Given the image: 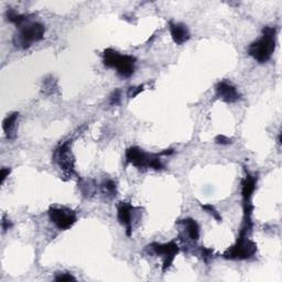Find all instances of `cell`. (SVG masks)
<instances>
[{
  "label": "cell",
  "instance_id": "cell-1",
  "mask_svg": "<svg viewBox=\"0 0 282 282\" xmlns=\"http://www.w3.org/2000/svg\"><path fill=\"white\" fill-rule=\"evenodd\" d=\"M277 45V29L264 27L262 35L248 46V54L258 63H266L271 58Z\"/></svg>",
  "mask_w": 282,
  "mask_h": 282
},
{
  "label": "cell",
  "instance_id": "cell-2",
  "mask_svg": "<svg viewBox=\"0 0 282 282\" xmlns=\"http://www.w3.org/2000/svg\"><path fill=\"white\" fill-rule=\"evenodd\" d=\"M104 64L106 66L115 68L121 78H130L136 69V57L127 54H120L113 49L104 51Z\"/></svg>",
  "mask_w": 282,
  "mask_h": 282
},
{
  "label": "cell",
  "instance_id": "cell-3",
  "mask_svg": "<svg viewBox=\"0 0 282 282\" xmlns=\"http://www.w3.org/2000/svg\"><path fill=\"white\" fill-rule=\"evenodd\" d=\"M18 33L14 37V44L23 50L29 49L30 46L43 39L45 33V27L40 22L28 21L25 25L18 28Z\"/></svg>",
  "mask_w": 282,
  "mask_h": 282
},
{
  "label": "cell",
  "instance_id": "cell-4",
  "mask_svg": "<svg viewBox=\"0 0 282 282\" xmlns=\"http://www.w3.org/2000/svg\"><path fill=\"white\" fill-rule=\"evenodd\" d=\"M257 252V245L248 238L247 235L239 234V236L234 246L228 248L223 257L231 260H246L255 256Z\"/></svg>",
  "mask_w": 282,
  "mask_h": 282
},
{
  "label": "cell",
  "instance_id": "cell-5",
  "mask_svg": "<svg viewBox=\"0 0 282 282\" xmlns=\"http://www.w3.org/2000/svg\"><path fill=\"white\" fill-rule=\"evenodd\" d=\"M50 221L60 231H66L78 222V215L73 209L64 206H51L49 208Z\"/></svg>",
  "mask_w": 282,
  "mask_h": 282
},
{
  "label": "cell",
  "instance_id": "cell-6",
  "mask_svg": "<svg viewBox=\"0 0 282 282\" xmlns=\"http://www.w3.org/2000/svg\"><path fill=\"white\" fill-rule=\"evenodd\" d=\"M70 144L72 141L68 140L66 143H64L61 145L58 148L54 151V155H53V160L55 161V163L58 166L64 173H66L68 175L75 174V169H74V157L72 155V151H70Z\"/></svg>",
  "mask_w": 282,
  "mask_h": 282
},
{
  "label": "cell",
  "instance_id": "cell-7",
  "mask_svg": "<svg viewBox=\"0 0 282 282\" xmlns=\"http://www.w3.org/2000/svg\"><path fill=\"white\" fill-rule=\"evenodd\" d=\"M151 249L154 250L156 255L163 257V266H162L163 272L167 271V270L172 266L174 258L180 251L178 244L174 242H170V243H166V244L154 243V244H151Z\"/></svg>",
  "mask_w": 282,
  "mask_h": 282
},
{
  "label": "cell",
  "instance_id": "cell-8",
  "mask_svg": "<svg viewBox=\"0 0 282 282\" xmlns=\"http://www.w3.org/2000/svg\"><path fill=\"white\" fill-rule=\"evenodd\" d=\"M152 155L154 154H147L138 147H130L126 150V160L138 169L149 168Z\"/></svg>",
  "mask_w": 282,
  "mask_h": 282
},
{
  "label": "cell",
  "instance_id": "cell-9",
  "mask_svg": "<svg viewBox=\"0 0 282 282\" xmlns=\"http://www.w3.org/2000/svg\"><path fill=\"white\" fill-rule=\"evenodd\" d=\"M134 207L127 202H120L117 206V219L119 223L126 227L127 236H131L132 233V219Z\"/></svg>",
  "mask_w": 282,
  "mask_h": 282
},
{
  "label": "cell",
  "instance_id": "cell-10",
  "mask_svg": "<svg viewBox=\"0 0 282 282\" xmlns=\"http://www.w3.org/2000/svg\"><path fill=\"white\" fill-rule=\"evenodd\" d=\"M215 92L216 96L225 103H235L240 98V94L237 91V88L225 81L216 84Z\"/></svg>",
  "mask_w": 282,
  "mask_h": 282
},
{
  "label": "cell",
  "instance_id": "cell-11",
  "mask_svg": "<svg viewBox=\"0 0 282 282\" xmlns=\"http://www.w3.org/2000/svg\"><path fill=\"white\" fill-rule=\"evenodd\" d=\"M169 29H170V33H171V37L174 41V43H176L178 45H182L189 41L190 31H189V29H187V27L185 25H183V23L170 21Z\"/></svg>",
  "mask_w": 282,
  "mask_h": 282
},
{
  "label": "cell",
  "instance_id": "cell-12",
  "mask_svg": "<svg viewBox=\"0 0 282 282\" xmlns=\"http://www.w3.org/2000/svg\"><path fill=\"white\" fill-rule=\"evenodd\" d=\"M257 185V178L255 175L247 173L242 181V197L243 203H251L252 195H254Z\"/></svg>",
  "mask_w": 282,
  "mask_h": 282
},
{
  "label": "cell",
  "instance_id": "cell-13",
  "mask_svg": "<svg viewBox=\"0 0 282 282\" xmlns=\"http://www.w3.org/2000/svg\"><path fill=\"white\" fill-rule=\"evenodd\" d=\"M18 118H19V113H13L6 117L3 122L4 131L6 133V136H7V138H9V139L14 137Z\"/></svg>",
  "mask_w": 282,
  "mask_h": 282
},
{
  "label": "cell",
  "instance_id": "cell-14",
  "mask_svg": "<svg viewBox=\"0 0 282 282\" xmlns=\"http://www.w3.org/2000/svg\"><path fill=\"white\" fill-rule=\"evenodd\" d=\"M182 224L184 225L186 228V233L189 235V237L196 242L199 238V226L197 224V222L193 219H185L181 221Z\"/></svg>",
  "mask_w": 282,
  "mask_h": 282
},
{
  "label": "cell",
  "instance_id": "cell-15",
  "mask_svg": "<svg viewBox=\"0 0 282 282\" xmlns=\"http://www.w3.org/2000/svg\"><path fill=\"white\" fill-rule=\"evenodd\" d=\"M102 192L103 194H105L106 196H108V197H114L116 196V194H117V184H116V182L113 181V180H105L102 185Z\"/></svg>",
  "mask_w": 282,
  "mask_h": 282
},
{
  "label": "cell",
  "instance_id": "cell-16",
  "mask_svg": "<svg viewBox=\"0 0 282 282\" xmlns=\"http://www.w3.org/2000/svg\"><path fill=\"white\" fill-rule=\"evenodd\" d=\"M202 208H203L205 212H206V213H208L209 215L213 216L217 222H222V216L220 215L219 212H217V210L215 209V207L213 206V205L205 204V205H202Z\"/></svg>",
  "mask_w": 282,
  "mask_h": 282
},
{
  "label": "cell",
  "instance_id": "cell-17",
  "mask_svg": "<svg viewBox=\"0 0 282 282\" xmlns=\"http://www.w3.org/2000/svg\"><path fill=\"white\" fill-rule=\"evenodd\" d=\"M55 281L58 282H63V281H76V278L74 277L73 274H70L68 272H62V273H57L55 275Z\"/></svg>",
  "mask_w": 282,
  "mask_h": 282
},
{
  "label": "cell",
  "instance_id": "cell-18",
  "mask_svg": "<svg viewBox=\"0 0 282 282\" xmlns=\"http://www.w3.org/2000/svg\"><path fill=\"white\" fill-rule=\"evenodd\" d=\"M120 99H121V95H120V91L119 90H116L113 93H111V95L109 96V104L110 105H119L120 104Z\"/></svg>",
  "mask_w": 282,
  "mask_h": 282
},
{
  "label": "cell",
  "instance_id": "cell-19",
  "mask_svg": "<svg viewBox=\"0 0 282 282\" xmlns=\"http://www.w3.org/2000/svg\"><path fill=\"white\" fill-rule=\"evenodd\" d=\"M215 143L217 145H221V146H228V145H231L233 141H232L231 138L224 136V134H220V136H217L215 138Z\"/></svg>",
  "mask_w": 282,
  "mask_h": 282
},
{
  "label": "cell",
  "instance_id": "cell-20",
  "mask_svg": "<svg viewBox=\"0 0 282 282\" xmlns=\"http://www.w3.org/2000/svg\"><path fill=\"white\" fill-rule=\"evenodd\" d=\"M144 85H140L138 87H130L129 88V91L127 93V95L129 98H133V97H136L139 93H141L144 91Z\"/></svg>",
  "mask_w": 282,
  "mask_h": 282
},
{
  "label": "cell",
  "instance_id": "cell-21",
  "mask_svg": "<svg viewBox=\"0 0 282 282\" xmlns=\"http://www.w3.org/2000/svg\"><path fill=\"white\" fill-rule=\"evenodd\" d=\"M201 254H202V258L204 259V261L208 262L210 258L213 257V250L209 249V248H205V247H202Z\"/></svg>",
  "mask_w": 282,
  "mask_h": 282
},
{
  "label": "cell",
  "instance_id": "cell-22",
  "mask_svg": "<svg viewBox=\"0 0 282 282\" xmlns=\"http://www.w3.org/2000/svg\"><path fill=\"white\" fill-rule=\"evenodd\" d=\"M10 172H11V170L9 168H3L2 169V171H0V182H2V184H4V182L6 181V179L8 178Z\"/></svg>",
  "mask_w": 282,
  "mask_h": 282
},
{
  "label": "cell",
  "instance_id": "cell-23",
  "mask_svg": "<svg viewBox=\"0 0 282 282\" xmlns=\"http://www.w3.org/2000/svg\"><path fill=\"white\" fill-rule=\"evenodd\" d=\"M2 227H3V229H4V232H6V231H8L9 228L13 227V224H11V222H10V221L6 220L5 217H4L3 222H2Z\"/></svg>",
  "mask_w": 282,
  "mask_h": 282
},
{
  "label": "cell",
  "instance_id": "cell-24",
  "mask_svg": "<svg viewBox=\"0 0 282 282\" xmlns=\"http://www.w3.org/2000/svg\"><path fill=\"white\" fill-rule=\"evenodd\" d=\"M173 149H167V150H164V151H162L161 154H160V156H170V155H172L173 154Z\"/></svg>",
  "mask_w": 282,
  "mask_h": 282
}]
</instances>
